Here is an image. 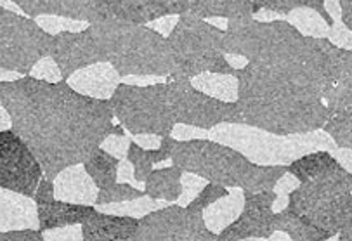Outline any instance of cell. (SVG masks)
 <instances>
[{
  "label": "cell",
  "mask_w": 352,
  "mask_h": 241,
  "mask_svg": "<svg viewBox=\"0 0 352 241\" xmlns=\"http://www.w3.org/2000/svg\"><path fill=\"white\" fill-rule=\"evenodd\" d=\"M226 56L247 59L236 68L241 124L276 135L320 130L331 118L327 97L340 47L328 37L304 35L290 21H228Z\"/></svg>",
  "instance_id": "1"
},
{
  "label": "cell",
  "mask_w": 352,
  "mask_h": 241,
  "mask_svg": "<svg viewBox=\"0 0 352 241\" xmlns=\"http://www.w3.org/2000/svg\"><path fill=\"white\" fill-rule=\"evenodd\" d=\"M0 101L11 117V128L28 144L49 181L84 163L108 137L125 130L115 124L109 99L82 94L68 80L23 75L0 82Z\"/></svg>",
  "instance_id": "2"
},
{
  "label": "cell",
  "mask_w": 352,
  "mask_h": 241,
  "mask_svg": "<svg viewBox=\"0 0 352 241\" xmlns=\"http://www.w3.org/2000/svg\"><path fill=\"white\" fill-rule=\"evenodd\" d=\"M172 163L207 183L241 191H272L288 172L287 165H258L240 150L205 137L174 143Z\"/></svg>",
  "instance_id": "3"
},
{
  "label": "cell",
  "mask_w": 352,
  "mask_h": 241,
  "mask_svg": "<svg viewBox=\"0 0 352 241\" xmlns=\"http://www.w3.org/2000/svg\"><path fill=\"white\" fill-rule=\"evenodd\" d=\"M106 62L120 77H172L175 61L167 37L146 25L99 19L87 25Z\"/></svg>",
  "instance_id": "4"
},
{
  "label": "cell",
  "mask_w": 352,
  "mask_h": 241,
  "mask_svg": "<svg viewBox=\"0 0 352 241\" xmlns=\"http://www.w3.org/2000/svg\"><path fill=\"white\" fill-rule=\"evenodd\" d=\"M222 38L224 30L207 19L189 11L179 14L177 23L167 35L175 61L172 77L192 80L204 73L236 75V68L226 58Z\"/></svg>",
  "instance_id": "5"
},
{
  "label": "cell",
  "mask_w": 352,
  "mask_h": 241,
  "mask_svg": "<svg viewBox=\"0 0 352 241\" xmlns=\"http://www.w3.org/2000/svg\"><path fill=\"white\" fill-rule=\"evenodd\" d=\"M210 139L236 148L258 165H288L311 151L338 150L323 128L309 134L276 135L245 124H222L212 128Z\"/></svg>",
  "instance_id": "6"
},
{
  "label": "cell",
  "mask_w": 352,
  "mask_h": 241,
  "mask_svg": "<svg viewBox=\"0 0 352 241\" xmlns=\"http://www.w3.org/2000/svg\"><path fill=\"white\" fill-rule=\"evenodd\" d=\"M347 174V168L340 165L316 179L298 183L288 193V207L337 236L352 227V190Z\"/></svg>",
  "instance_id": "7"
},
{
  "label": "cell",
  "mask_w": 352,
  "mask_h": 241,
  "mask_svg": "<svg viewBox=\"0 0 352 241\" xmlns=\"http://www.w3.org/2000/svg\"><path fill=\"white\" fill-rule=\"evenodd\" d=\"M118 124L132 135H172L177 127L172 118L167 84H118L109 97Z\"/></svg>",
  "instance_id": "8"
},
{
  "label": "cell",
  "mask_w": 352,
  "mask_h": 241,
  "mask_svg": "<svg viewBox=\"0 0 352 241\" xmlns=\"http://www.w3.org/2000/svg\"><path fill=\"white\" fill-rule=\"evenodd\" d=\"M52 35L36 19L0 4V70L30 75L51 52Z\"/></svg>",
  "instance_id": "9"
},
{
  "label": "cell",
  "mask_w": 352,
  "mask_h": 241,
  "mask_svg": "<svg viewBox=\"0 0 352 241\" xmlns=\"http://www.w3.org/2000/svg\"><path fill=\"white\" fill-rule=\"evenodd\" d=\"M165 84L175 125L212 130L222 124H241L236 101H226L207 94L184 77H168Z\"/></svg>",
  "instance_id": "10"
},
{
  "label": "cell",
  "mask_w": 352,
  "mask_h": 241,
  "mask_svg": "<svg viewBox=\"0 0 352 241\" xmlns=\"http://www.w3.org/2000/svg\"><path fill=\"white\" fill-rule=\"evenodd\" d=\"M134 241H217V233L207 226L204 212L170 205L144 214Z\"/></svg>",
  "instance_id": "11"
},
{
  "label": "cell",
  "mask_w": 352,
  "mask_h": 241,
  "mask_svg": "<svg viewBox=\"0 0 352 241\" xmlns=\"http://www.w3.org/2000/svg\"><path fill=\"white\" fill-rule=\"evenodd\" d=\"M42 177L44 168L28 144L12 128L0 130V187L33 198Z\"/></svg>",
  "instance_id": "12"
},
{
  "label": "cell",
  "mask_w": 352,
  "mask_h": 241,
  "mask_svg": "<svg viewBox=\"0 0 352 241\" xmlns=\"http://www.w3.org/2000/svg\"><path fill=\"white\" fill-rule=\"evenodd\" d=\"M278 193L272 191H243V209L240 216L217 234V241L271 240L274 231V201Z\"/></svg>",
  "instance_id": "13"
},
{
  "label": "cell",
  "mask_w": 352,
  "mask_h": 241,
  "mask_svg": "<svg viewBox=\"0 0 352 241\" xmlns=\"http://www.w3.org/2000/svg\"><path fill=\"white\" fill-rule=\"evenodd\" d=\"M49 56L58 65L63 80H69L76 71L87 66L106 62L89 26L82 30H63L52 35Z\"/></svg>",
  "instance_id": "14"
},
{
  "label": "cell",
  "mask_w": 352,
  "mask_h": 241,
  "mask_svg": "<svg viewBox=\"0 0 352 241\" xmlns=\"http://www.w3.org/2000/svg\"><path fill=\"white\" fill-rule=\"evenodd\" d=\"M102 19H120L138 25L184 14L189 0H96Z\"/></svg>",
  "instance_id": "15"
},
{
  "label": "cell",
  "mask_w": 352,
  "mask_h": 241,
  "mask_svg": "<svg viewBox=\"0 0 352 241\" xmlns=\"http://www.w3.org/2000/svg\"><path fill=\"white\" fill-rule=\"evenodd\" d=\"M28 18L41 16H58L73 21L91 23L102 19L96 0H9Z\"/></svg>",
  "instance_id": "16"
},
{
  "label": "cell",
  "mask_w": 352,
  "mask_h": 241,
  "mask_svg": "<svg viewBox=\"0 0 352 241\" xmlns=\"http://www.w3.org/2000/svg\"><path fill=\"white\" fill-rule=\"evenodd\" d=\"M80 227L84 241H134L139 219L134 216L96 210Z\"/></svg>",
  "instance_id": "17"
},
{
  "label": "cell",
  "mask_w": 352,
  "mask_h": 241,
  "mask_svg": "<svg viewBox=\"0 0 352 241\" xmlns=\"http://www.w3.org/2000/svg\"><path fill=\"white\" fill-rule=\"evenodd\" d=\"M96 209L92 205L73 203L65 200H45L36 203V214H38V229L42 233L51 229H59L66 226H82Z\"/></svg>",
  "instance_id": "18"
},
{
  "label": "cell",
  "mask_w": 352,
  "mask_h": 241,
  "mask_svg": "<svg viewBox=\"0 0 352 241\" xmlns=\"http://www.w3.org/2000/svg\"><path fill=\"white\" fill-rule=\"evenodd\" d=\"M38 227L36 203L32 196L0 187V231Z\"/></svg>",
  "instance_id": "19"
},
{
  "label": "cell",
  "mask_w": 352,
  "mask_h": 241,
  "mask_svg": "<svg viewBox=\"0 0 352 241\" xmlns=\"http://www.w3.org/2000/svg\"><path fill=\"white\" fill-rule=\"evenodd\" d=\"M54 191L58 200L73 201V203H96L98 198V186L84 165H73V167L65 168L54 179Z\"/></svg>",
  "instance_id": "20"
},
{
  "label": "cell",
  "mask_w": 352,
  "mask_h": 241,
  "mask_svg": "<svg viewBox=\"0 0 352 241\" xmlns=\"http://www.w3.org/2000/svg\"><path fill=\"white\" fill-rule=\"evenodd\" d=\"M120 75L116 73L109 62H98L84 68V70L76 71L72 78H69V85L76 89L82 94L92 95V97L99 99H109L111 94L115 92L116 85Z\"/></svg>",
  "instance_id": "21"
},
{
  "label": "cell",
  "mask_w": 352,
  "mask_h": 241,
  "mask_svg": "<svg viewBox=\"0 0 352 241\" xmlns=\"http://www.w3.org/2000/svg\"><path fill=\"white\" fill-rule=\"evenodd\" d=\"M189 12L204 19L217 18L226 21L254 18L252 0H189Z\"/></svg>",
  "instance_id": "22"
},
{
  "label": "cell",
  "mask_w": 352,
  "mask_h": 241,
  "mask_svg": "<svg viewBox=\"0 0 352 241\" xmlns=\"http://www.w3.org/2000/svg\"><path fill=\"white\" fill-rule=\"evenodd\" d=\"M274 231L288 234L292 241H327L335 236L330 231L321 229L305 217L298 216L290 207L274 214Z\"/></svg>",
  "instance_id": "23"
},
{
  "label": "cell",
  "mask_w": 352,
  "mask_h": 241,
  "mask_svg": "<svg viewBox=\"0 0 352 241\" xmlns=\"http://www.w3.org/2000/svg\"><path fill=\"white\" fill-rule=\"evenodd\" d=\"M352 104V47H340L335 62V78L327 97V106L331 113L344 110Z\"/></svg>",
  "instance_id": "24"
},
{
  "label": "cell",
  "mask_w": 352,
  "mask_h": 241,
  "mask_svg": "<svg viewBox=\"0 0 352 241\" xmlns=\"http://www.w3.org/2000/svg\"><path fill=\"white\" fill-rule=\"evenodd\" d=\"M182 177H184V170L179 168L177 165L151 170V174L144 181L146 196L156 201H170V203L181 200L182 187H184Z\"/></svg>",
  "instance_id": "25"
},
{
  "label": "cell",
  "mask_w": 352,
  "mask_h": 241,
  "mask_svg": "<svg viewBox=\"0 0 352 241\" xmlns=\"http://www.w3.org/2000/svg\"><path fill=\"white\" fill-rule=\"evenodd\" d=\"M340 165V160L331 151L316 150L295 158L287 167L288 172H290L298 183H305V181L316 179V177L323 176V174L333 170V168H338Z\"/></svg>",
  "instance_id": "26"
},
{
  "label": "cell",
  "mask_w": 352,
  "mask_h": 241,
  "mask_svg": "<svg viewBox=\"0 0 352 241\" xmlns=\"http://www.w3.org/2000/svg\"><path fill=\"white\" fill-rule=\"evenodd\" d=\"M84 168L94 181L98 190L111 187L118 181V170H120V157L109 153L104 148H98L87 160L84 161Z\"/></svg>",
  "instance_id": "27"
},
{
  "label": "cell",
  "mask_w": 352,
  "mask_h": 241,
  "mask_svg": "<svg viewBox=\"0 0 352 241\" xmlns=\"http://www.w3.org/2000/svg\"><path fill=\"white\" fill-rule=\"evenodd\" d=\"M241 209H243V194L241 191H232L205 210V222L214 233L219 234L228 224H231L240 216Z\"/></svg>",
  "instance_id": "28"
},
{
  "label": "cell",
  "mask_w": 352,
  "mask_h": 241,
  "mask_svg": "<svg viewBox=\"0 0 352 241\" xmlns=\"http://www.w3.org/2000/svg\"><path fill=\"white\" fill-rule=\"evenodd\" d=\"M252 2H254V14L269 11L288 16L297 9H311V11H316L328 26H333L337 23L327 9V0H252Z\"/></svg>",
  "instance_id": "29"
},
{
  "label": "cell",
  "mask_w": 352,
  "mask_h": 241,
  "mask_svg": "<svg viewBox=\"0 0 352 241\" xmlns=\"http://www.w3.org/2000/svg\"><path fill=\"white\" fill-rule=\"evenodd\" d=\"M192 85L207 92V94L215 95L219 99H226V101H236L238 97V80L234 75L204 73L195 77Z\"/></svg>",
  "instance_id": "30"
},
{
  "label": "cell",
  "mask_w": 352,
  "mask_h": 241,
  "mask_svg": "<svg viewBox=\"0 0 352 241\" xmlns=\"http://www.w3.org/2000/svg\"><path fill=\"white\" fill-rule=\"evenodd\" d=\"M323 130L333 139L338 150L352 151V104L331 115Z\"/></svg>",
  "instance_id": "31"
},
{
  "label": "cell",
  "mask_w": 352,
  "mask_h": 241,
  "mask_svg": "<svg viewBox=\"0 0 352 241\" xmlns=\"http://www.w3.org/2000/svg\"><path fill=\"white\" fill-rule=\"evenodd\" d=\"M125 154H127V161L132 165V176H134L135 183H144L146 177L151 174L153 165L158 163L155 148L146 150L135 141H129L127 153Z\"/></svg>",
  "instance_id": "32"
},
{
  "label": "cell",
  "mask_w": 352,
  "mask_h": 241,
  "mask_svg": "<svg viewBox=\"0 0 352 241\" xmlns=\"http://www.w3.org/2000/svg\"><path fill=\"white\" fill-rule=\"evenodd\" d=\"M146 193L142 190L131 186L129 183H115L111 187L98 191V198H96V205L98 207H104V205L113 203H127L132 200H141L144 198Z\"/></svg>",
  "instance_id": "33"
},
{
  "label": "cell",
  "mask_w": 352,
  "mask_h": 241,
  "mask_svg": "<svg viewBox=\"0 0 352 241\" xmlns=\"http://www.w3.org/2000/svg\"><path fill=\"white\" fill-rule=\"evenodd\" d=\"M290 18L292 21H294V25L297 26L304 35L327 37L328 30L331 28L316 11H311V9H297V12H295V14H290Z\"/></svg>",
  "instance_id": "34"
},
{
  "label": "cell",
  "mask_w": 352,
  "mask_h": 241,
  "mask_svg": "<svg viewBox=\"0 0 352 241\" xmlns=\"http://www.w3.org/2000/svg\"><path fill=\"white\" fill-rule=\"evenodd\" d=\"M228 194L229 191L226 186H221V184H215V183H208L205 184L197 194H195V198H192L186 207H188L189 210H192V212H205L210 205H214L215 201L228 196Z\"/></svg>",
  "instance_id": "35"
},
{
  "label": "cell",
  "mask_w": 352,
  "mask_h": 241,
  "mask_svg": "<svg viewBox=\"0 0 352 241\" xmlns=\"http://www.w3.org/2000/svg\"><path fill=\"white\" fill-rule=\"evenodd\" d=\"M32 77L41 78V80H47V82H59V80H63L61 71H59L58 65H56L54 59H52L51 56H47V58L41 59V61H38L35 66H33Z\"/></svg>",
  "instance_id": "36"
},
{
  "label": "cell",
  "mask_w": 352,
  "mask_h": 241,
  "mask_svg": "<svg viewBox=\"0 0 352 241\" xmlns=\"http://www.w3.org/2000/svg\"><path fill=\"white\" fill-rule=\"evenodd\" d=\"M45 234L41 229L30 227V229L0 231V241H44Z\"/></svg>",
  "instance_id": "37"
},
{
  "label": "cell",
  "mask_w": 352,
  "mask_h": 241,
  "mask_svg": "<svg viewBox=\"0 0 352 241\" xmlns=\"http://www.w3.org/2000/svg\"><path fill=\"white\" fill-rule=\"evenodd\" d=\"M44 234H47L45 240H82V227L80 231H76V226H66L59 227V229L45 231Z\"/></svg>",
  "instance_id": "38"
},
{
  "label": "cell",
  "mask_w": 352,
  "mask_h": 241,
  "mask_svg": "<svg viewBox=\"0 0 352 241\" xmlns=\"http://www.w3.org/2000/svg\"><path fill=\"white\" fill-rule=\"evenodd\" d=\"M113 141H104V146L109 153L116 154V157H120L122 153H127V146H129V141L125 139L124 135H111Z\"/></svg>",
  "instance_id": "39"
},
{
  "label": "cell",
  "mask_w": 352,
  "mask_h": 241,
  "mask_svg": "<svg viewBox=\"0 0 352 241\" xmlns=\"http://www.w3.org/2000/svg\"><path fill=\"white\" fill-rule=\"evenodd\" d=\"M340 8V23L352 32V0H337Z\"/></svg>",
  "instance_id": "40"
},
{
  "label": "cell",
  "mask_w": 352,
  "mask_h": 241,
  "mask_svg": "<svg viewBox=\"0 0 352 241\" xmlns=\"http://www.w3.org/2000/svg\"><path fill=\"white\" fill-rule=\"evenodd\" d=\"M11 117H9L8 110H6L2 101H0V130H8V128H11Z\"/></svg>",
  "instance_id": "41"
},
{
  "label": "cell",
  "mask_w": 352,
  "mask_h": 241,
  "mask_svg": "<svg viewBox=\"0 0 352 241\" xmlns=\"http://www.w3.org/2000/svg\"><path fill=\"white\" fill-rule=\"evenodd\" d=\"M19 78V73L16 71H9V70H0V82H11Z\"/></svg>",
  "instance_id": "42"
},
{
  "label": "cell",
  "mask_w": 352,
  "mask_h": 241,
  "mask_svg": "<svg viewBox=\"0 0 352 241\" xmlns=\"http://www.w3.org/2000/svg\"><path fill=\"white\" fill-rule=\"evenodd\" d=\"M337 236H338L337 238L338 241H352V227H349V229H345V231H340Z\"/></svg>",
  "instance_id": "43"
},
{
  "label": "cell",
  "mask_w": 352,
  "mask_h": 241,
  "mask_svg": "<svg viewBox=\"0 0 352 241\" xmlns=\"http://www.w3.org/2000/svg\"><path fill=\"white\" fill-rule=\"evenodd\" d=\"M347 181H349V186H351V190H352V172L349 170V174H347Z\"/></svg>",
  "instance_id": "44"
},
{
  "label": "cell",
  "mask_w": 352,
  "mask_h": 241,
  "mask_svg": "<svg viewBox=\"0 0 352 241\" xmlns=\"http://www.w3.org/2000/svg\"><path fill=\"white\" fill-rule=\"evenodd\" d=\"M0 2H2V0H0Z\"/></svg>",
  "instance_id": "45"
}]
</instances>
